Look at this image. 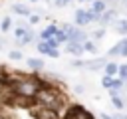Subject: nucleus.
I'll list each match as a JSON object with an SVG mask.
<instances>
[{
    "label": "nucleus",
    "instance_id": "obj_1",
    "mask_svg": "<svg viewBox=\"0 0 127 119\" xmlns=\"http://www.w3.org/2000/svg\"><path fill=\"white\" fill-rule=\"evenodd\" d=\"M34 101L38 103V105H44V107H52V109H60V105H62V93L56 89V87H52V85H40V89L36 91V95H34Z\"/></svg>",
    "mask_w": 127,
    "mask_h": 119
},
{
    "label": "nucleus",
    "instance_id": "obj_2",
    "mask_svg": "<svg viewBox=\"0 0 127 119\" xmlns=\"http://www.w3.org/2000/svg\"><path fill=\"white\" fill-rule=\"evenodd\" d=\"M40 85H42V81L32 79V77H24V79H18V81L10 83V87H12V91L16 95H22V97H28V99H34Z\"/></svg>",
    "mask_w": 127,
    "mask_h": 119
},
{
    "label": "nucleus",
    "instance_id": "obj_3",
    "mask_svg": "<svg viewBox=\"0 0 127 119\" xmlns=\"http://www.w3.org/2000/svg\"><path fill=\"white\" fill-rule=\"evenodd\" d=\"M32 115L34 119H60V113L56 109L44 105H32Z\"/></svg>",
    "mask_w": 127,
    "mask_h": 119
},
{
    "label": "nucleus",
    "instance_id": "obj_4",
    "mask_svg": "<svg viewBox=\"0 0 127 119\" xmlns=\"http://www.w3.org/2000/svg\"><path fill=\"white\" fill-rule=\"evenodd\" d=\"M65 119H93V117L81 105H71V109H67V113H65Z\"/></svg>",
    "mask_w": 127,
    "mask_h": 119
},
{
    "label": "nucleus",
    "instance_id": "obj_5",
    "mask_svg": "<svg viewBox=\"0 0 127 119\" xmlns=\"http://www.w3.org/2000/svg\"><path fill=\"white\" fill-rule=\"evenodd\" d=\"M105 63H107V60H103V58H97V60H93V61H85L83 65L87 67V69H103L105 67Z\"/></svg>",
    "mask_w": 127,
    "mask_h": 119
},
{
    "label": "nucleus",
    "instance_id": "obj_6",
    "mask_svg": "<svg viewBox=\"0 0 127 119\" xmlns=\"http://www.w3.org/2000/svg\"><path fill=\"white\" fill-rule=\"evenodd\" d=\"M111 26H113V30H115L117 34H123V36L127 34V20H125V18H119V20H115Z\"/></svg>",
    "mask_w": 127,
    "mask_h": 119
},
{
    "label": "nucleus",
    "instance_id": "obj_7",
    "mask_svg": "<svg viewBox=\"0 0 127 119\" xmlns=\"http://www.w3.org/2000/svg\"><path fill=\"white\" fill-rule=\"evenodd\" d=\"M28 67L34 69V71H40V69H44V60H40V58H28Z\"/></svg>",
    "mask_w": 127,
    "mask_h": 119
},
{
    "label": "nucleus",
    "instance_id": "obj_8",
    "mask_svg": "<svg viewBox=\"0 0 127 119\" xmlns=\"http://www.w3.org/2000/svg\"><path fill=\"white\" fill-rule=\"evenodd\" d=\"M12 10H14L18 16H30V14H32V10H30L28 6H24V4H18V2H16V4H12Z\"/></svg>",
    "mask_w": 127,
    "mask_h": 119
},
{
    "label": "nucleus",
    "instance_id": "obj_9",
    "mask_svg": "<svg viewBox=\"0 0 127 119\" xmlns=\"http://www.w3.org/2000/svg\"><path fill=\"white\" fill-rule=\"evenodd\" d=\"M65 52L67 54H73V56H81L83 54V48H81V44H67L65 46Z\"/></svg>",
    "mask_w": 127,
    "mask_h": 119
},
{
    "label": "nucleus",
    "instance_id": "obj_10",
    "mask_svg": "<svg viewBox=\"0 0 127 119\" xmlns=\"http://www.w3.org/2000/svg\"><path fill=\"white\" fill-rule=\"evenodd\" d=\"M58 30H60V28H56V26L52 24V26H48V28H46V30H44V32L40 34V38H42V40H48V38L56 36V32H58Z\"/></svg>",
    "mask_w": 127,
    "mask_h": 119
},
{
    "label": "nucleus",
    "instance_id": "obj_11",
    "mask_svg": "<svg viewBox=\"0 0 127 119\" xmlns=\"http://www.w3.org/2000/svg\"><path fill=\"white\" fill-rule=\"evenodd\" d=\"M103 69H105V75H117V71H119V65H117V63H113V61H107Z\"/></svg>",
    "mask_w": 127,
    "mask_h": 119
},
{
    "label": "nucleus",
    "instance_id": "obj_12",
    "mask_svg": "<svg viewBox=\"0 0 127 119\" xmlns=\"http://www.w3.org/2000/svg\"><path fill=\"white\" fill-rule=\"evenodd\" d=\"M93 12H97V14H101V12H105L107 10V2H103V0H93Z\"/></svg>",
    "mask_w": 127,
    "mask_h": 119
},
{
    "label": "nucleus",
    "instance_id": "obj_13",
    "mask_svg": "<svg viewBox=\"0 0 127 119\" xmlns=\"http://www.w3.org/2000/svg\"><path fill=\"white\" fill-rule=\"evenodd\" d=\"M0 30H2V32H8V30H12V18L4 16V18H2V24H0Z\"/></svg>",
    "mask_w": 127,
    "mask_h": 119
},
{
    "label": "nucleus",
    "instance_id": "obj_14",
    "mask_svg": "<svg viewBox=\"0 0 127 119\" xmlns=\"http://www.w3.org/2000/svg\"><path fill=\"white\" fill-rule=\"evenodd\" d=\"M81 48H83V52H91V54L97 52V46H95L93 42H89V40H85V42L81 44Z\"/></svg>",
    "mask_w": 127,
    "mask_h": 119
},
{
    "label": "nucleus",
    "instance_id": "obj_15",
    "mask_svg": "<svg viewBox=\"0 0 127 119\" xmlns=\"http://www.w3.org/2000/svg\"><path fill=\"white\" fill-rule=\"evenodd\" d=\"M117 52H119V56L127 58V38H125V40H121V42L117 44Z\"/></svg>",
    "mask_w": 127,
    "mask_h": 119
},
{
    "label": "nucleus",
    "instance_id": "obj_16",
    "mask_svg": "<svg viewBox=\"0 0 127 119\" xmlns=\"http://www.w3.org/2000/svg\"><path fill=\"white\" fill-rule=\"evenodd\" d=\"M36 48H38V52H40V54H46V56H48V52H50V48H48L46 40H40V44H36Z\"/></svg>",
    "mask_w": 127,
    "mask_h": 119
},
{
    "label": "nucleus",
    "instance_id": "obj_17",
    "mask_svg": "<svg viewBox=\"0 0 127 119\" xmlns=\"http://www.w3.org/2000/svg\"><path fill=\"white\" fill-rule=\"evenodd\" d=\"M111 101H113V105H115L117 109H123V107H125V101H123L119 95H113V97H111Z\"/></svg>",
    "mask_w": 127,
    "mask_h": 119
},
{
    "label": "nucleus",
    "instance_id": "obj_18",
    "mask_svg": "<svg viewBox=\"0 0 127 119\" xmlns=\"http://www.w3.org/2000/svg\"><path fill=\"white\" fill-rule=\"evenodd\" d=\"M26 30H28V26H16V30H14L16 38H22V36L26 34Z\"/></svg>",
    "mask_w": 127,
    "mask_h": 119
},
{
    "label": "nucleus",
    "instance_id": "obj_19",
    "mask_svg": "<svg viewBox=\"0 0 127 119\" xmlns=\"http://www.w3.org/2000/svg\"><path fill=\"white\" fill-rule=\"evenodd\" d=\"M111 81H113V77H111V75H103V77H101V85H103V87H107V89L111 87Z\"/></svg>",
    "mask_w": 127,
    "mask_h": 119
},
{
    "label": "nucleus",
    "instance_id": "obj_20",
    "mask_svg": "<svg viewBox=\"0 0 127 119\" xmlns=\"http://www.w3.org/2000/svg\"><path fill=\"white\" fill-rule=\"evenodd\" d=\"M121 87H123V79L119 77V79H113L111 81V87L109 89H121Z\"/></svg>",
    "mask_w": 127,
    "mask_h": 119
},
{
    "label": "nucleus",
    "instance_id": "obj_21",
    "mask_svg": "<svg viewBox=\"0 0 127 119\" xmlns=\"http://www.w3.org/2000/svg\"><path fill=\"white\" fill-rule=\"evenodd\" d=\"M117 73H119V77H121V79H127V63L119 65V71H117Z\"/></svg>",
    "mask_w": 127,
    "mask_h": 119
},
{
    "label": "nucleus",
    "instance_id": "obj_22",
    "mask_svg": "<svg viewBox=\"0 0 127 119\" xmlns=\"http://www.w3.org/2000/svg\"><path fill=\"white\" fill-rule=\"evenodd\" d=\"M8 56H10V58H12V60H24V56H22V54H20V52H18V50H14V52H10V54H8Z\"/></svg>",
    "mask_w": 127,
    "mask_h": 119
},
{
    "label": "nucleus",
    "instance_id": "obj_23",
    "mask_svg": "<svg viewBox=\"0 0 127 119\" xmlns=\"http://www.w3.org/2000/svg\"><path fill=\"white\" fill-rule=\"evenodd\" d=\"M40 22V14H30V24H38Z\"/></svg>",
    "mask_w": 127,
    "mask_h": 119
},
{
    "label": "nucleus",
    "instance_id": "obj_24",
    "mask_svg": "<svg viewBox=\"0 0 127 119\" xmlns=\"http://www.w3.org/2000/svg\"><path fill=\"white\" fill-rule=\"evenodd\" d=\"M103 34H105L103 30H97V32H93V38H95V40H99V38H103Z\"/></svg>",
    "mask_w": 127,
    "mask_h": 119
},
{
    "label": "nucleus",
    "instance_id": "obj_25",
    "mask_svg": "<svg viewBox=\"0 0 127 119\" xmlns=\"http://www.w3.org/2000/svg\"><path fill=\"white\" fill-rule=\"evenodd\" d=\"M48 56H50V58H58V56H60L58 48H56V50H50V52H48Z\"/></svg>",
    "mask_w": 127,
    "mask_h": 119
},
{
    "label": "nucleus",
    "instance_id": "obj_26",
    "mask_svg": "<svg viewBox=\"0 0 127 119\" xmlns=\"http://www.w3.org/2000/svg\"><path fill=\"white\" fill-rule=\"evenodd\" d=\"M73 89H75V93H83V91H85V87H83V85H75Z\"/></svg>",
    "mask_w": 127,
    "mask_h": 119
},
{
    "label": "nucleus",
    "instance_id": "obj_27",
    "mask_svg": "<svg viewBox=\"0 0 127 119\" xmlns=\"http://www.w3.org/2000/svg\"><path fill=\"white\" fill-rule=\"evenodd\" d=\"M99 119H113V117H111V115H105V113H101V115H99Z\"/></svg>",
    "mask_w": 127,
    "mask_h": 119
},
{
    "label": "nucleus",
    "instance_id": "obj_28",
    "mask_svg": "<svg viewBox=\"0 0 127 119\" xmlns=\"http://www.w3.org/2000/svg\"><path fill=\"white\" fill-rule=\"evenodd\" d=\"M113 119H127V115H113Z\"/></svg>",
    "mask_w": 127,
    "mask_h": 119
},
{
    "label": "nucleus",
    "instance_id": "obj_29",
    "mask_svg": "<svg viewBox=\"0 0 127 119\" xmlns=\"http://www.w3.org/2000/svg\"><path fill=\"white\" fill-rule=\"evenodd\" d=\"M2 48H4V40L0 38V50H2Z\"/></svg>",
    "mask_w": 127,
    "mask_h": 119
},
{
    "label": "nucleus",
    "instance_id": "obj_30",
    "mask_svg": "<svg viewBox=\"0 0 127 119\" xmlns=\"http://www.w3.org/2000/svg\"><path fill=\"white\" fill-rule=\"evenodd\" d=\"M64 2H65V4H69V2H71V0H64Z\"/></svg>",
    "mask_w": 127,
    "mask_h": 119
},
{
    "label": "nucleus",
    "instance_id": "obj_31",
    "mask_svg": "<svg viewBox=\"0 0 127 119\" xmlns=\"http://www.w3.org/2000/svg\"><path fill=\"white\" fill-rule=\"evenodd\" d=\"M0 119H6V117H4V115H0Z\"/></svg>",
    "mask_w": 127,
    "mask_h": 119
},
{
    "label": "nucleus",
    "instance_id": "obj_32",
    "mask_svg": "<svg viewBox=\"0 0 127 119\" xmlns=\"http://www.w3.org/2000/svg\"><path fill=\"white\" fill-rule=\"evenodd\" d=\"M30 2H38V0H30Z\"/></svg>",
    "mask_w": 127,
    "mask_h": 119
},
{
    "label": "nucleus",
    "instance_id": "obj_33",
    "mask_svg": "<svg viewBox=\"0 0 127 119\" xmlns=\"http://www.w3.org/2000/svg\"><path fill=\"white\" fill-rule=\"evenodd\" d=\"M77 2H85V0H77Z\"/></svg>",
    "mask_w": 127,
    "mask_h": 119
},
{
    "label": "nucleus",
    "instance_id": "obj_34",
    "mask_svg": "<svg viewBox=\"0 0 127 119\" xmlns=\"http://www.w3.org/2000/svg\"><path fill=\"white\" fill-rule=\"evenodd\" d=\"M85 2H87V0H85ZM89 2H93V0H89Z\"/></svg>",
    "mask_w": 127,
    "mask_h": 119
}]
</instances>
